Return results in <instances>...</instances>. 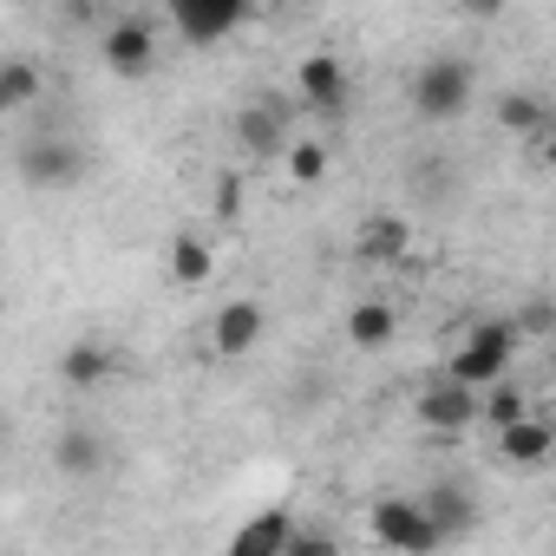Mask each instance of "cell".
Returning <instances> with one entry per match:
<instances>
[{"mask_svg":"<svg viewBox=\"0 0 556 556\" xmlns=\"http://www.w3.org/2000/svg\"><path fill=\"white\" fill-rule=\"evenodd\" d=\"M99 60H105L112 79H151L157 73V21L151 14H112L105 40H99Z\"/></svg>","mask_w":556,"mask_h":556,"instance_id":"obj_6","label":"cell"},{"mask_svg":"<svg viewBox=\"0 0 556 556\" xmlns=\"http://www.w3.org/2000/svg\"><path fill=\"white\" fill-rule=\"evenodd\" d=\"M262 328H268V315H262V302H223L216 315H210V354L216 361H249L255 348H262Z\"/></svg>","mask_w":556,"mask_h":556,"instance_id":"obj_10","label":"cell"},{"mask_svg":"<svg viewBox=\"0 0 556 556\" xmlns=\"http://www.w3.org/2000/svg\"><path fill=\"white\" fill-rule=\"evenodd\" d=\"M295 99H302L308 112L341 118V112H348V99H354V79H348L341 53H308V60L295 66Z\"/></svg>","mask_w":556,"mask_h":556,"instance_id":"obj_8","label":"cell"},{"mask_svg":"<svg viewBox=\"0 0 556 556\" xmlns=\"http://www.w3.org/2000/svg\"><path fill=\"white\" fill-rule=\"evenodd\" d=\"M282 556H341V536H328V530H295Z\"/></svg>","mask_w":556,"mask_h":556,"instance_id":"obj_24","label":"cell"},{"mask_svg":"<svg viewBox=\"0 0 556 556\" xmlns=\"http://www.w3.org/2000/svg\"><path fill=\"white\" fill-rule=\"evenodd\" d=\"M367 536H374L387 556H432V549H439V536H432L419 497H400V491H387V497L367 504Z\"/></svg>","mask_w":556,"mask_h":556,"instance_id":"obj_5","label":"cell"},{"mask_svg":"<svg viewBox=\"0 0 556 556\" xmlns=\"http://www.w3.org/2000/svg\"><path fill=\"white\" fill-rule=\"evenodd\" d=\"M216 216H236V177L216 184Z\"/></svg>","mask_w":556,"mask_h":556,"instance_id":"obj_25","label":"cell"},{"mask_svg":"<svg viewBox=\"0 0 556 556\" xmlns=\"http://www.w3.org/2000/svg\"><path fill=\"white\" fill-rule=\"evenodd\" d=\"M413 419H419L432 439H458V432L478 426V393H465V387H452V380H432V387L413 400Z\"/></svg>","mask_w":556,"mask_h":556,"instance_id":"obj_11","label":"cell"},{"mask_svg":"<svg viewBox=\"0 0 556 556\" xmlns=\"http://www.w3.org/2000/svg\"><path fill=\"white\" fill-rule=\"evenodd\" d=\"M478 99V66L465 53H432L419 73H413V112L426 125H458Z\"/></svg>","mask_w":556,"mask_h":556,"instance_id":"obj_2","label":"cell"},{"mask_svg":"<svg viewBox=\"0 0 556 556\" xmlns=\"http://www.w3.org/2000/svg\"><path fill=\"white\" fill-rule=\"evenodd\" d=\"M523 413H530V400H523V387H517V380H497V387H484V393H478V419H484L491 432L517 426Z\"/></svg>","mask_w":556,"mask_h":556,"instance_id":"obj_22","label":"cell"},{"mask_svg":"<svg viewBox=\"0 0 556 556\" xmlns=\"http://www.w3.org/2000/svg\"><path fill=\"white\" fill-rule=\"evenodd\" d=\"M419 510H426V523H432L439 549H445V543H458V536H471V530L484 523V504H478V491H471L465 478H439V484L419 497Z\"/></svg>","mask_w":556,"mask_h":556,"instance_id":"obj_7","label":"cell"},{"mask_svg":"<svg viewBox=\"0 0 556 556\" xmlns=\"http://www.w3.org/2000/svg\"><path fill=\"white\" fill-rule=\"evenodd\" d=\"M549 452H556V426H549L543 413H523L517 426H504V432H497V458H504V465H517V471H536Z\"/></svg>","mask_w":556,"mask_h":556,"instance_id":"obj_16","label":"cell"},{"mask_svg":"<svg viewBox=\"0 0 556 556\" xmlns=\"http://www.w3.org/2000/svg\"><path fill=\"white\" fill-rule=\"evenodd\" d=\"M53 374H60V387L92 393V387H105V380L118 374V354H112L105 341H66L60 361H53Z\"/></svg>","mask_w":556,"mask_h":556,"instance_id":"obj_15","label":"cell"},{"mask_svg":"<svg viewBox=\"0 0 556 556\" xmlns=\"http://www.w3.org/2000/svg\"><path fill=\"white\" fill-rule=\"evenodd\" d=\"M105 465H112V445H105L99 426H86V419L60 426V439H53V471H60V478L86 484V478H105Z\"/></svg>","mask_w":556,"mask_h":556,"instance_id":"obj_12","label":"cell"},{"mask_svg":"<svg viewBox=\"0 0 556 556\" xmlns=\"http://www.w3.org/2000/svg\"><path fill=\"white\" fill-rule=\"evenodd\" d=\"M413 255V223L400 210H367L361 229H354V262L367 268H400Z\"/></svg>","mask_w":556,"mask_h":556,"instance_id":"obj_9","label":"cell"},{"mask_svg":"<svg viewBox=\"0 0 556 556\" xmlns=\"http://www.w3.org/2000/svg\"><path fill=\"white\" fill-rule=\"evenodd\" d=\"M164 275H170V282L177 289H203L210 282V275H216V242L210 236H170V249H164Z\"/></svg>","mask_w":556,"mask_h":556,"instance_id":"obj_19","label":"cell"},{"mask_svg":"<svg viewBox=\"0 0 556 556\" xmlns=\"http://www.w3.org/2000/svg\"><path fill=\"white\" fill-rule=\"evenodd\" d=\"M393 341H400V308H393V302L367 295V302L348 308V348H361V354H387Z\"/></svg>","mask_w":556,"mask_h":556,"instance_id":"obj_18","label":"cell"},{"mask_svg":"<svg viewBox=\"0 0 556 556\" xmlns=\"http://www.w3.org/2000/svg\"><path fill=\"white\" fill-rule=\"evenodd\" d=\"M497 125H504V131H517V138H543V125H549L543 92H530V86L504 92V99H497Z\"/></svg>","mask_w":556,"mask_h":556,"instance_id":"obj_20","label":"cell"},{"mask_svg":"<svg viewBox=\"0 0 556 556\" xmlns=\"http://www.w3.org/2000/svg\"><path fill=\"white\" fill-rule=\"evenodd\" d=\"M229 138H236L242 164H268V157H282V151H289V138H295V105H289L282 92H255V99H242V105H236Z\"/></svg>","mask_w":556,"mask_h":556,"instance_id":"obj_3","label":"cell"},{"mask_svg":"<svg viewBox=\"0 0 556 556\" xmlns=\"http://www.w3.org/2000/svg\"><path fill=\"white\" fill-rule=\"evenodd\" d=\"M242 21H249L242 0H177V8H170V27H177L190 47H216V40H229Z\"/></svg>","mask_w":556,"mask_h":556,"instance_id":"obj_13","label":"cell"},{"mask_svg":"<svg viewBox=\"0 0 556 556\" xmlns=\"http://www.w3.org/2000/svg\"><path fill=\"white\" fill-rule=\"evenodd\" d=\"M510 328H517V341H523V334H530V341H543V334L556 328V308H549V295H530V302L510 315Z\"/></svg>","mask_w":556,"mask_h":556,"instance_id":"obj_23","label":"cell"},{"mask_svg":"<svg viewBox=\"0 0 556 556\" xmlns=\"http://www.w3.org/2000/svg\"><path fill=\"white\" fill-rule=\"evenodd\" d=\"M289 536H295V517H289L282 504H268V510H255V517L236 523V536H229L223 556H282Z\"/></svg>","mask_w":556,"mask_h":556,"instance_id":"obj_14","label":"cell"},{"mask_svg":"<svg viewBox=\"0 0 556 556\" xmlns=\"http://www.w3.org/2000/svg\"><path fill=\"white\" fill-rule=\"evenodd\" d=\"M14 170H21V184H27V190H73V184H86L92 157H86V144H79V138H66V131H40V138H27V144H21Z\"/></svg>","mask_w":556,"mask_h":556,"instance_id":"obj_4","label":"cell"},{"mask_svg":"<svg viewBox=\"0 0 556 556\" xmlns=\"http://www.w3.org/2000/svg\"><path fill=\"white\" fill-rule=\"evenodd\" d=\"M40 92H47V66L34 53H0V118L34 112Z\"/></svg>","mask_w":556,"mask_h":556,"instance_id":"obj_17","label":"cell"},{"mask_svg":"<svg viewBox=\"0 0 556 556\" xmlns=\"http://www.w3.org/2000/svg\"><path fill=\"white\" fill-rule=\"evenodd\" d=\"M282 170H289V184H321V177L334 170V151H328L321 138H289Z\"/></svg>","mask_w":556,"mask_h":556,"instance_id":"obj_21","label":"cell"},{"mask_svg":"<svg viewBox=\"0 0 556 556\" xmlns=\"http://www.w3.org/2000/svg\"><path fill=\"white\" fill-rule=\"evenodd\" d=\"M517 328H510V315L497 321V315H484V321H471L465 328V341L452 348V361H445V380L452 387H465V393H484V387H497V380H510V361H517Z\"/></svg>","mask_w":556,"mask_h":556,"instance_id":"obj_1","label":"cell"}]
</instances>
